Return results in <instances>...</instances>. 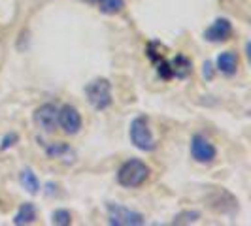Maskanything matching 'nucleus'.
I'll list each match as a JSON object with an SVG mask.
<instances>
[{
    "label": "nucleus",
    "mask_w": 251,
    "mask_h": 226,
    "mask_svg": "<svg viewBox=\"0 0 251 226\" xmlns=\"http://www.w3.org/2000/svg\"><path fill=\"white\" fill-rule=\"evenodd\" d=\"M151 176V168L140 158H128L117 170V183L125 188L142 187Z\"/></svg>",
    "instance_id": "obj_1"
},
{
    "label": "nucleus",
    "mask_w": 251,
    "mask_h": 226,
    "mask_svg": "<svg viewBox=\"0 0 251 226\" xmlns=\"http://www.w3.org/2000/svg\"><path fill=\"white\" fill-rule=\"evenodd\" d=\"M128 138L132 141V145L140 151L151 153L157 149V139L150 128V119L144 115H138L132 119L130 128H128Z\"/></svg>",
    "instance_id": "obj_2"
},
{
    "label": "nucleus",
    "mask_w": 251,
    "mask_h": 226,
    "mask_svg": "<svg viewBox=\"0 0 251 226\" xmlns=\"http://www.w3.org/2000/svg\"><path fill=\"white\" fill-rule=\"evenodd\" d=\"M85 96L87 102L97 110V112H104L112 106V83L106 77H97L85 87Z\"/></svg>",
    "instance_id": "obj_3"
},
{
    "label": "nucleus",
    "mask_w": 251,
    "mask_h": 226,
    "mask_svg": "<svg viewBox=\"0 0 251 226\" xmlns=\"http://www.w3.org/2000/svg\"><path fill=\"white\" fill-rule=\"evenodd\" d=\"M108 223L112 226H142L146 223V217L134 209H128L121 203H108L106 205Z\"/></svg>",
    "instance_id": "obj_4"
},
{
    "label": "nucleus",
    "mask_w": 251,
    "mask_h": 226,
    "mask_svg": "<svg viewBox=\"0 0 251 226\" xmlns=\"http://www.w3.org/2000/svg\"><path fill=\"white\" fill-rule=\"evenodd\" d=\"M189 149H191L193 160L199 164H212L217 158V147L214 145V141L208 136L201 134V132L191 138V147Z\"/></svg>",
    "instance_id": "obj_5"
},
{
    "label": "nucleus",
    "mask_w": 251,
    "mask_h": 226,
    "mask_svg": "<svg viewBox=\"0 0 251 226\" xmlns=\"http://www.w3.org/2000/svg\"><path fill=\"white\" fill-rule=\"evenodd\" d=\"M83 125L81 113L77 112L72 104H64L63 108H59V117H57V128H61L66 136H75Z\"/></svg>",
    "instance_id": "obj_6"
},
{
    "label": "nucleus",
    "mask_w": 251,
    "mask_h": 226,
    "mask_svg": "<svg viewBox=\"0 0 251 226\" xmlns=\"http://www.w3.org/2000/svg\"><path fill=\"white\" fill-rule=\"evenodd\" d=\"M57 117H59V108L55 106V104H42V106H38L34 113H32V121H34V125L40 128V130H44V132H55L57 130Z\"/></svg>",
    "instance_id": "obj_7"
},
{
    "label": "nucleus",
    "mask_w": 251,
    "mask_h": 226,
    "mask_svg": "<svg viewBox=\"0 0 251 226\" xmlns=\"http://www.w3.org/2000/svg\"><path fill=\"white\" fill-rule=\"evenodd\" d=\"M230 36H232V23L225 17L215 19L214 23L204 30V40L210 44H221V42L230 40Z\"/></svg>",
    "instance_id": "obj_8"
},
{
    "label": "nucleus",
    "mask_w": 251,
    "mask_h": 226,
    "mask_svg": "<svg viewBox=\"0 0 251 226\" xmlns=\"http://www.w3.org/2000/svg\"><path fill=\"white\" fill-rule=\"evenodd\" d=\"M240 66V57L234 51H223L215 59V70L223 75H234Z\"/></svg>",
    "instance_id": "obj_9"
},
{
    "label": "nucleus",
    "mask_w": 251,
    "mask_h": 226,
    "mask_svg": "<svg viewBox=\"0 0 251 226\" xmlns=\"http://www.w3.org/2000/svg\"><path fill=\"white\" fill-rule=\"evenodd\" d=\"M38 219V209L32 202H25L19 205L17 213L13 215V225L15 226H23V225H32L36 223Z\"/></svg>",
    "instance_id": "obj_10"
},
{
    "label": "nucleus",
    "mask_w": 251,
    "mask_h": 226,
    "mask_svg": "<svg viewBox=\"0 0 251 226\" xmlns=\"http://www.w3.org/2000/svg\"><path fill=\"white\" fill-rule=\"evenodd\" d=\"M170 68H172V75L177 79H185L191 72H193V63L191 59H187L185 55L177 53L176 57L170 61Z\"/></svg>",
    "instance_id": "obj_11"
},
{
    "label": "nucleus",
    "mask_w": 251,
    "mask_h": 226,
    "mask_svg": "<svg viewBox=\"0 0 251 226\" xmlns=\"http://www.w3.org/2000/svg\"><path fill=\"white\" fill-rule=\"evenodd\" d=\"M46 155L50 158H64L66 162L74 160V151L70 149V145L64 143V141H53L50 145H46Z\"/></svg>",
    "instance_id": "obj_12"
},
{
    "label": "nucleus",
    "mask_w": 251,
    "mask_h": 226,
    "mask_svg": "<svg viewBox=\"0 0 251 226\" xmlns=\"http://www.w3.org/2000/svg\"><path fill=\"white\" fill-rule=\"evenodd\" d=\"M19 183H21V187L25 188L28 194H38V192H40V181H38L36 174H34L30 168L21 170V174H19Z\"/></svg>",
    "instance_id": "obj_13"
},
{
    "label": "nucleus",
    "mask_w": 251,
    "mask_h": 226,
    "mask_svg": "<svg viewBox=\"0 0 251 226\" xmlns=\"http://www.w3.org/2000/svg\"><path fill=\"white\" fill-rule=\"evenodd\" d=\"M97 6H99V12L104 15H115L123 12L125 0H97Z\"/></svg>",
    "instance_id": "obj_14"
},
{
    "label": "nucleus",
    "mask_w": 251,
    "mask_h": 226,
    "mask_svg": "<svg viewBox=\"0 0 251 226\" xmlns=\"http://www.w3.org/2000/svg\"><path fill=\"white\" fill-rule=\"evenodd\" d=\"M201 219V211H197V209H185V211H181V213H177L174 217V225H191V223H197Z\"/></svg>",
    "instance_id": "obj_15"
},
{
    "label": "nucleus",
    "mask_w": 251,
    "mask_h": 226,
    "mask_svg": "<svg viewBox=\"0 0 251 226\" xmlns=\"http://www.w3.org/2000/svg\"><path fill=\"white\" fill-rule=\"evenodd\" d=\"M51 225H57V226H68L72 225V213L68 209H55L51 213Z\"/></svg>",
    "instance_id": "obj_16"
},
{
    "label": "nucleus",
    "mask_w": 251,
    "mask_h": 226,
    "mask_svg": "<svg viewBox=\"0 0 251 226\" xmlns=\"http://www.w3.org/2000/svg\"><path fill=\"white\" fill-rule=\"evenodd\" d=\"M19 141V136L15 134V132H10V134H6L4 138H2V141H0V151H6L10 149V147H13L15 143Z\"/></svg>",
    "instance_id": "obj_17"
},
{
    "label": "nucleus",
    "mask_w": 251,
    "mask_h": 226,
    "mask_svg": "<svg viewBox=\"0 0 251 226\" xmlns=\"http://www.w3.org/2000/svg\"><path fill=\"white\" fill-rule=\"evenodd\" d=\"M202 75H204L206 79H212L214 72H212V64L210 63H204V66H202Z\"/></svg>",
    "instance_id": "obj_18"
},
{
    "label": "nucleus",
    "mask_w": 251,
    "mask_h": 226,
    "mask_svg": "<svg viewBox=\"0 0 251 226\" xmlns=\"http://www.w3.org/2000/svg\"><path fill=\"white\" fill-rule=\"evenodd\" d=\"M85 2H89V4H93V2H97V0H85Z\"/></svg>",
    "instance_id": "obj_19"
}]
</instances>
